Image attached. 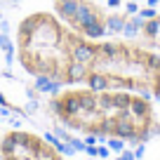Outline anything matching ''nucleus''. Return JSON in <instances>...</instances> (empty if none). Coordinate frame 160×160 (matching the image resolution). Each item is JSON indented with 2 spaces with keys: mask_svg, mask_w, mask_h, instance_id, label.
Returning <instances> with one entry per match:
<instances>
[{
  "mask_svg": "<svg viewBox=\"0 0 160 160\" xmlns=\"http://www.w3.org/2000/svg\"><path fill=\"white\" fill-rule=\"evenodd\" d=\"M0 160H71V155L45 132L28 127H2Z\"/></svg>",
  "mask_w": 160,
  "mask_h": 160,
  "instance_id": "obj_4",
  "label": "nucleus"
},
{
  "mask_svg": "<svg viewBox=\"0 0 160 160\" xmlns=\"http://www.w3.org/2000/svg\"><path fill=\"white\" fill-rule=\"evenodd\" d=\"M134 38L141 40L144 45H148V47H153V50L160 52V12H153V14L139 19Z\"/></svg>",
  "mask_w": 160,
  "mask_h": 160,
  "instance_id": "obj_6",
  "label": "nucleus"
},
{
  "mask_svg": "<svg viewBox=\"0 0 160 160\" xmlns=\"http://www.w3.org/2000/svg\"><path fill=\"white\" fill-rule=\"evenodd\" d=\"M155 160H160V155H158V158H155Z\"/></svg>",
  "mask_w": 160,
  "mask_h": 160,
  "instance_id": "obj_8",
  "label": "nucleus"
},
{
  "mask_svg": "<svg viewBox=\"0 0 160 160\" xmlns=\"http://www.w3.org/2000/svg\"><path fill=\"white\" fill-rule=\"evenodd\" d=\"M45 113L57 127L85 139L146 146L160 137V106L141 92L66 85L47 94Z\"/></svg>",
  "mask_w": 160,
  "mask_h": 160,
  "instance_id": "obj_1",
  "label": "nucleus"
},
{
  "mask_svg": "<svg viewBox=\"0 0 160 160\" xmlns=\"http://www.w3.org/2000/svg\"><path fill=\"white\" fill-rule=\"evenodd\" d=\"M50 7L66 26L85 38L108 35V10L99 0H50Z\"/></svg>",
  "mask_w": 160,
  "mask_h": 160,
  "instance_id": "obj_5",
  "label": "nucleus"
},
{
  "mask_svg": "<svg viewBox=\"0 0 160 160\" xmlns=\"http://www.w3.org/2000/svg\"><path fill=\"white\" fill-rule=\"evenodd\" d=\"M12 61L38 85L50 90L80 82L85 35L57 17L52 7L35 5L12 21Z\"/></svg>",
  "mask_w": 160,
  "mask_h": 160,
  "instance_id": "obj_2",
  "label": "nucleus"
},
{
  "mask_svg": "<svg viewBox=\"0 0 160 160\" xmlns=\"http://www.w3.org/2000/svg\"><path fill=\"white\" fill-rule=\"evenodd\" d=\"M2 127H5V125H2V118H0V132H2Z\"/></svg>",
  "mask_w": 160,
  "mask_h": 160,
  "instance_id": "obj_7",
  "label": "nucleus"
},
{
  "mask_svg": "<svg viewBox=\"0 0 160 160\" xmlns=\"http://www.w3.org/2000/svg\"><path fill=\"white\" fill-rule=\"evenodd\" d=\"M80 82L141 92L160 101V52L130 35L87 38L80 64Z\"/></svg>",
  "mask_w": 160,
  "mask_h": 160,
  "instance_id": "obj_3",
  "label": "nucleus"
}]
</instances>
